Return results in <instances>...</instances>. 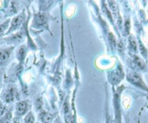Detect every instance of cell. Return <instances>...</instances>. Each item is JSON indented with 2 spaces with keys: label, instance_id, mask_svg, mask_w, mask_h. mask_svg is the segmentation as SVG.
Here are the masks:
<instances>
[{
  "label": "cell",
  "instance_id": "7",
  "mask_svg": "<svg viewBox=\"0 0 148 123\" xmlns=\"http://www.w3.org/2000/svg\"><path fill=\"white\" fill-rule=\"evenodd\" d=\"M36 20L39 24H43L46 21V18H45V16L43 14H39L36 17Z\"/></svg>",
  "mask_w": 148,
  "mask_h": 123
},
{
  "label": "cell",
  "instance_id": "15",
  "mask_svg": "<svg viewBox=\"0 0 148 123\" xmlns=\"http://www.w3.org/2000/svg\"><path fill=\"white\" fill-rule=\"evenodd\" d=\"M55 123H61V122H60V121L59 120H56V121H55Z\"/></svg>",
  "mask_w": 148,
  "mask_h": 123
},
{
  "label": "cell",
  "instance_id": "11",
  "mask_svg": "<svg viewBox=\"0 0 148 123\" xmlns=\"http://www.w3.org/2000/svg\"><path fill=\"white\" fill-rule=\"evenodd\" d=\"M25 122H26V123H34V118L31 113L28 114V115L25 117Z\"/></svg>",
  "mask_w": 148,
  "mask_h": 123
},
{
  "label": "cell",
  "instance_id": "4",
  "mask_svg": "<svg viewBox=\"0 0 148 123\" xmlns=\"http://www.w3.org/2000/svg\"><path fill=\"white\" fill-rule=\"evenodd\" d=\"M134 63L135 65L137 67H139V69H143L145 68V63L143 62L142 59H140L138 56H135L134 59Z\"/></svg>",
  "mask_w": 148,
  "mask_h": 123
},
{
  "label": "cell",
  "instance_id": "8",
  "mask_svg": "<svg viewBox=\"0 0 148 123\" xmlns=\"http://www.w3.org/2000/svg\"><path fill=\"white\" fill-rule=\"evenodd\" d=\"M41 117H42V120H43L45 122H49L51 120V119H52V116L46 112L42 113V115H41Z\"/></svg>",
  "mask_w": 148,
  "mask_h": 123
},
{
  "label": "cell",
  "instance_id": "12",
  "mask_svg": "<svg viewBox=\"0 0 148 123\" xmlns=\"http://www.w3.org/2000/svg\"><path fill=\"white\" fill-rule=\"evenodd\" d=\"M139 48H140L141 53H142L143 55H145V56H146L147 53V49H145V47L142 45V43H141V42L140 43H139Z\"/></svg>",
  "mask_w": 148,
  "mask_h": 123
},
{
  "label": "cell",
  "instance_id": "5",
  "mask_svg": "<svg viewBox=\"0 0 148 123\" xmlns=\"http://www.w3.org/2000/svg\"><path fill=\"white\" fill-rule=\"evenodd\" d=\"M5 98L7 102H10V101H13L14 94L12 90H9L6 92V94L5 95Z\"/></svg>",
  "mask_w": 148,
  "mask_h": 123
},
{
  "label": "cell",
  "instance_id": "1",
  "mask_svg": "<svg viewBox=\"0 0 148 123\" xmlns=\"http://www.w3.org/2000/svg\"><path fill=\"white\" fill-rule=\"evenodd\" d=\"M127 79L130 83H133V84L135 85V86H138V87L141 88L142 89H145V90H148L147 87L145 86L144 82L142 81V78L139 77V75H138L137 74H136V73H130V74L128 75Z\"/></svg>",
  "mask_w": 148,
  "mask_h": 123
},
{
  "label": "cell",
  "instance_id": "3",
  "mask_svg": "<svg viewBox=\"0 0 148 123\" xmlns=\"http://www.w3.org/2000/svg\"><path fill=\"white\" fill-rule=\"evenodd\" d=\"M26 109V104L24 101H21L17 105V111L19 114H23Z\"/></svg>",
  "mask_w": 148,
  "mask_h": 123
},
{
  "label": "cell",
  "instance_id": "2",
  "mask_svg": "<svg viewBox=\"0 0 148 123\" xmlns=\"http://www.w3.org/2000/svg\"><path fill=\"white\" fill-rule=\"evenodd\" d=\"M23 20V17L22 15H19V16L15 17V18L12 20L10 30L16 29L18 27H20V25L22 24Z\"/></svg>",
  "mask_w": 148,
  "mask_h": 123
},
{
  "label": "cell",
  "instance_id": "9",
  "mask_svg": "<svg viewBox=\"0 0 148 123\" xmlns=\"http://www.w3.org/2000/svg\"><path fill=\"white\" fill-rule=\"evenodd\" d=\"M129 45H130V47L132 48L134 51H136L137 46H136V41L134 40L133 36H130V38H129Z\"/></svg>",
  "mask_w": 148,
  "mask_h": 123
},
{
  "label": "cell",
  "instance_id": "10",
  "mask_svg": "<svg viewBox=\"0 0 148 123\" xmlns=\"http://www.w3.org/2000/svg\"><path fill=\"white\" fill-rule=\"evenodd\" d=\"M25 49L24 47H21V49H19L18 52V57L19 59H23L24 56H25Z\"/></svg>",
  "mask_w": 148,
  "mask_h": 123
},
{
  "label": "cell",
  "instance_id": "13",
  "mask_svg": "<svg viewBox=\"0 0 148 123\" xmlns=\"http://www.w3.org/2000/svg\"><path fill=\"white\" fill-rule=\"evenodd\" d=\"M8 23V22H4V23H2V25H0V34H1V33H2L5 29H6Z\"/></svg>",
  "mask_w": 148,
  "mask_h": 123
},
{
  "label": "cell",
  "instance_id": "14",
  "mask_svg": "<svg viewBox=\"0 0 148 123\" xmlns=\"http://www.w3.org/2000/svg\"><path fill=\"white\" fill-rule=\"evenodd\" d=\"M36 107L38 109H40L42 108V101H41V99H38L36 101Z\"/></svg>",
  "mask_w": 148,
  "mask_h": 123
},
{
  "label": "cell",
  "instance_id": "6",
  "mask_svg": "<svg viewBox=\"0 0 148 123\" xmlns=\"http://www.w3.org/2000/svg\"><path fill=\"white\" fill-rule=\"evenodd\" d=\"M9 57V53L6 51H0V62H5Z\"/></svg>",
  "mask_w": 148,
  "mask_h": 123
}]
</instances>
